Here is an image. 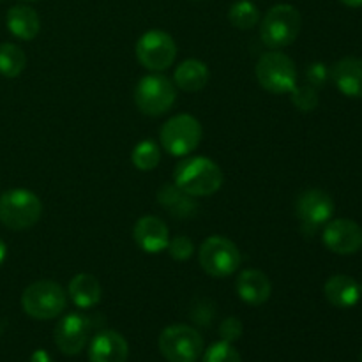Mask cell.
Listing matches in <instances>:
<instances>
[{"label": "cell", "instance_id": "18", "mask_svg": "<svg viewBox=\"0 0 362 362\" xmlns=\"http://www.w3.org/2000/svg\"><path fill=\"white\" fill-rule=\"evenodd\" d=\"M325 299L334 308H354L361 299L359 283L346 274H336L329 278L324 285Z\"/></svg>", "mask_w": 362, "mask_h": 362}, {"label": "cell", "instance_id": "2", "mask_svg": "<svg viewBox=\"0 0 362 362\" xmlns=\"http://www.w3.org/2000/svg\"><path fill=\"white\" fill-rule=\"evenodd\" d=\"M303 27L300 13L290 4H278L271 7L260 23V37L269 48L279 49L290 46Z\"/></svg>", "mask_w": 362, "mask_h": 362}, {"label": "cell", "instance_id": "12", "mask_svg": "<svg viewBox=\"0 0 362 362\" xmlns=\"http://www.w3.org/2000/svg\"><path fill=\"white\" fill-rule=\"evenodd\" d=\"M88 332H90L88 318L80 313H69L59 320L53 338L60 352L66 356H76L87 345Z\"/></svg>", "mask_w": 362, "mask_h": 362}, {"label": "cell", "instance_id": "36", "mask_svg": "<svg viewBox=\"0 0 362 362\" xmlns=\"http://www.w3.org/2000/svg\"><path fill=\"white\" fill-rule=\"evenodd\" d=\"M191 2H200V0H191Z\"/></svg>", "mask_w": 362, "mask_h": 362}, {"label": "cell", "instance_id": "22", "mask_svg": "<svg viewBox=\"0 0 362 362\" xmlns=\"http://www.w3.org/2000/svg\"><path fill=\"white\" fill-rule=\"evenodd\" d=\"M158 202L175 218H191L197 214V204L193 202V197L179 189L175 184H165L158 191Z\"/></svg>", "mask_w": 362, "mask_h": 362}, {"label": "cell", "instance_id": "35", "mask_svg": "<svg viewBox=\"0 0 362 362\" xmlns=\"http://www.w3.org/2000/svg\"><path fill=\"white\" fill-rule=\"evenodd\" d=\"M23 2H35V0H23Z\"/></svg>", "mask_w": 362, "mask_h": 362}, {"label": "cell", "instance_id": "5", "mask_svg": "<svg viewBox=\"0 0 362 362\" xmlns=\"http://www.w3.org/2000/svg\"><path fill=\"white\" fill-rule=\"evenodd\" d=\"M255 74L262 88L271 94H290L297 87V69L285 53L272 49L258 59Z\"/></svg>", "mask_w": 362, "mask_h": 362}, {"label": "cell", "instance_id": "4", "mask_svg": "<svg viewBox=\"0 0 362 362\" xmlns=\"http://www.w3.org/2000/svg\"><path fill=\"white\" fill-rule=\"evenodd\" d=\"M42 202L28 189H11L0 194V221L11 230L32 228L41 219Z\"/></svg>", "mask_w": 362, "mask_h": 362}, {"label": "cell", "instance_id": "23", "mask_svg": "<svg viewBox=\"0 0 362 362\" xmlns=\"http://www.w3.org/2000/svg\"><path fill=\"white\" fill-rule=\"evenodd\" d=\"M27 66V57L23 49L14 42L0 45V74L6 78L20 76Z\"/></svg>", "mask_w": 362, "mask_h": 362}, {"label": "cell", "instance_id": "25", "mask_svg": "<svg viewBox=\"0 0 362 362\" xmlns=\"http://www.w3.org/2000/svg\"><path fill=\"white\" fill-rule=\"evenodd\" d=\"M131 161L141 172H151V170L158 168L159 161H161V148L158 144L152 140H144L133 148L131 154Z\"/></svg>", "mask_w": 362, "mask_h": 362}, {"label": "cell", "instance_id": "27", "mask_svg": "<svg viewBox=\"0 0 362 362\" xmlns=\"http://www.w3.org/2000/svg\"><path fill=\"white\" fill-rule=\"evenodd\" d=\"M204 362H243L239 352L228 341H218L205 352Z\"/></svg>", "mask_w": 362, "mask_h": 362}, {"label": "cell", "instance_id": "1", "mask_svg": "<svg viewBox=\"0 0 362 362\" xmlns=\"http://www.w3.org/2000/svg\"><path fill=\"white\" fill-rule=\"evenodd\" d=\"M173 180L179 189L187 193L193 198L211 197L218 193L223 186V170L218 163L212 159L197 156V158H187L177 165L173 172Z\"/></svg>", "mask_w": 362, "mask_h": 362}, {"label": "cell", "instance_id": "13", "mask_svg": "<svg viewBox=\"0 0 362 362\" xmlns=\"http://www.w3.org/2000/svg\"><path fill=\"white\" fill-rule=\"evenodd\" d=\"M297 218L303 221V225L318 228L332 219L334 214V200L327 191L322 189H308L300 193L296 204Z\"/></svg>", "mask_w": 362, "mask_h": 362}, {"label": "cell", "instance_id": "34", "mask_svg": "<svg viewBox=\"0 0 362 362\" xmlns=\"http://www.w3.org/2000/svg\"><path fill=\"white\" fill-rule=\"evenodd\" d=\"M359 288H361V296H362V283H359Z\"/></svg>", "mask_w": 362, "mask_h": 362}, {"label": "cell", "instance_id": "33", "mask_svg": "<svg viewBox=\"0 0 362 362\" xmlns=\"http://www.w3.org/2000/svg\"><path fill=\"white\" fill-rule=\"evenodd\" d=\"M339 2L349 7H362V0H339Z\"/></svg>", "mask_w": 362, "mask_h": 362}, {"label": "cell", "instance_id": "14", "mask_svg": "<svg viewBox=\"0 0 362 362\" xmlns=\"http://www.w3.org/2000/svg\"><path fill=\"white\" fill-rule=\"evenodd\" d=\"M134 243L141 251L158 255L166 250L170 243V232L166 223L156 216H144L136 221L133 228Z\"/></svg>", "mask_w": 362, "mask_h": 362}, {"label": "cell", "instance_id": "16", "mask_svg": "<svg viewBox=\"0 0 362 362\" xmlns=\"http://www.w3.org/2000/svg\"><path fill=\"white\" fill-rule=\"evenodd\" d=\"M331 78L343 95L362 99V59L345 57L338 60L331 69Z\"/></svg>", "mask_w": 362, "mask_h": 362}, {"label": "cell", "instance_id": "30", "mask_svg": "<svg viewBox=\"0 0 362 362\" xmlns=\"http://www.w3.org/2000/svg\"><path fill=\"white\" fill-rule=\"evenodd\" d=\"M306 76H308V81H310V85H313V87L317 88V87H320V85L325 83L329 73H327V69H325L324 64L317 62V64H311V66L308 67Z\"/></svg>", "mask_w": 362, "mask_h": 362}, {"label": "cell", "instance_id": "10", "mask_svg": "<svg viewBox=\"0 0 362 362\" xmlns=\"http://www.w3.org/2000/svg\"><path fill=\"white\" fill-rule=\"evenodd\" d=\"M136 59L145 69L152 73L166 71L177 57V45L172 35L165 30H148L138 39Z\"/></svg>", "mask_w": 362, "mask_h": 362}, {"label": "cell", "instance_id": "19", "mask_svg": "<svg viewBox=\"0 0 362 362\" xmlns=\"http://www.w3.org/2000/svg\"><path fill=\"white\" fill-rule=\"evenodd\" d=\"M7 28L14 37L21 41H32L41 30L39 14L28 6H14L7 11L6 16Z\"/></svg>", "mask_w": 362, "mask_h": 362}, {"label": "cell", "instance_id": "6", "mask_svg": "<svg viewBox=\"0 0 362 362\" xmlns=\"http://www.w3.org/2000/svg\"><path fill=\"white\" fill-rule=\"evenodd\" d=\"M177 99V88L163 74H148L138 81L134 88V103L138 110L148 117L165 115Z\"/></svg>", "mask_w": 362, "mask_h": 362}, {"label": "cell", "instance_id": "15", "mask_svg": "<svg viewBox=\"0 0 362 362\" xmlns=\"http://www.w3.org/2000/svg\"><path fill=\"white\" fill-rule=\"evenodd\" d=\"M127 341L117 331H101L94 336L88 349L90 362H126Z\"/></svg>", "mask_w": 362, "mask_h": 362}, {"label": "cell", "instance_id": "21", "mask_svg": "<svg viewBox=\"0 0 362 362\" xmlns=\"http://www.w3.org/2000/svg\"><path fill=\"white\" fill-rule=\"evenodd\" d=\"M67 292H69L71 300L78 308L88 310V308H94L95 304H99L103 290L95 276L81 272V274H76L71 279L69 286H67Z\"/></svg>", "mask_w": 362, "mask_h": 362}, {"label": "cell", "instance_id": "7", "mask_svg": "<svg viewBox=\"0 0 362 362\" xmlns=\"http://www.w3.org/2000/svg\"><path fill=\"white\" fill-rule=\"evenodd\" d=\"M202 269L212 278L232 276L240 265V251L235 243L223 235H212L204 240L198 251Z\"/></svg>", "mask_w": 362, "mask_h": 362}, {"label": "cell", "instance_id": "24", "mask_svg": "<svg viewBox=\"0 0 362 362\" xmlns=\"http://www.w3.org/2000/svg\"><path fill=\"white\" fill-rule=\"evenodd\" d=\"M228 20L233 27L240 28V30H250L260 21V11L251 0H239L230 7Z\"/></svg>", "mask_w": 362, "mask_h": 362}, {"label": "cell", "instance_id": "17", "mask_svg": "<svg viewBox=\"0 0 362 362\" xmlns=\"http://www.w3.org/2000/svg\"><path fill=\"white\" fill-rule=\"evenodd\" d=\"M237 296L251 306H262L272 293V285L267 276L258 269H246L237 276Z\"/></svg>", "mask_w": 362, "mask_h": 362}, {"label": "cell", "instance_id": "32", "mask_svg": "<svg viewBox=\"0 0 362 362\" xmlns=\"http://www.w3.org/2000/svg\"><path fill=\"white\" fill-rule=\"evenodd\" d=\"M6 257H7V246H6V243L0 239V265L6 262Z\"/></svg>", "mask_w": 362, "mask_h": 362}, {"label": "cell", "instance_id": "9", "mask_svg": "<svg viewBox=\"0 0 362 362\" xmlns=\"http://www.w3.org/2000/svg\"><path fill=\"white\" fill-rule=\"evenodd\" d=\"M159 350L168 362H194L204 352V338L189 325H170L159 336Z\"/></svg>", "mask_w": 362, "mask_h": 362}, {"label": "cell", "instance_id": "31", "mask_svg": "<svg viewBox=\"0 0 362 362\" xmlns=\"http://www.w3.org/2000/svg\"><path fill=\"white\" fill-rule=\"evenodd\" d=\"M30 362H53V359L49 357V354L46 352V350H35V352L32 354Z\"/></svg>", "mask_w": 362, "mask_h": 362}, {"label": "cell", "instance_id": "29", "mask_svg": "<svg viewBox=\"0 0 362 362\" xmlns=\"http://www.w3.org/2000/svg\"><path fill=\"white\" fill-rule=\"evenodd\" d=\"M219 334H221L223 341H237L243 336V324H240L239 318L228 317L226 320H223L221 327H219Z\"/></svg>", "mask_w": 362, "mask_h": 362}, {"label": "cell", "instance_id": "20", "mask_svg": "<svg viewBox=\"0 0 362 362\" xmlns=\"http://www.w3.org/2000/svg\"><path fill=\"white\" fill-rule=\"evenodd\" d=\"M209 78H211V73H209L207 64L198 59L184 60L182 64H179L175 74H173L175 87H179L184 92L202 90L209 83Z\"/></svg>", "mask_w": 362, "mask_h": 362}, {"label": "cell", "instance_id": "11", "mask_svg": "<svg viewBox=\"0 0 362 362\" xmlns=\"http://www.w3.org/2000/svg\"><path fill=\"white\" fill-rule=\"evenodd\" d=\"M325 247L336 255H354L362 247V228L352 219H331L322 233Z\"/></svg>", "mask_w": 362, "mask_h": 362}, {"label": "cell", "instance_id": "37", "mask_svg": "<svg viewBox=\"0 0 362 362\" xmlns=\"http://www.w3.org/2000/svg\"><path fill=\"white\" fill-rule=\"evenodd\" d=\"M361 362H362V352H361Z\"/></svg>", "mask_w": 362, "mask_h": 362}, {"label": "cell", "instance_id": "28", "mask_svg": "<svg viewBox=\"0 0 362 362\" xmlns=\"http://www.w3.org/2000/svg\"><path fill=\"white\" fill-rule=\"evenodd\" d=\"M166 251L170 253V257L177 262H186L193 257L194 253V244L193 240L187 235H177L173 239H170Z\"/></svg>", "mask_w": 362, "mask_h": 362}, {"label": "cell", "instance_id": "8", "mask_svg": "<svg viewBox=\"0 0 362 362\" xmlns=\"http://www.w3.org/2000/svg\"><path fill=\"white\" fill-rule=\"evenodd\" d=\"M202 136H204L202 124L189 113H180L166 120L159 134L163 148L177 158L191 154L200 145Z\"/></svg>", "mask_w": 362, "mask_h": 362}, {"label": "cell", "instance_id": "26", "mask_svg": "<svg viewBox=\"0 0 362 362\" xmlns=\"http://www.w3.org/2000/svg\"><path fill=\"white\" fill-rule=\"evenodd\" d=\"M292 103L300 110V112H313L318 106V92L313 85H297L292 92Z\"/></svg>", "mask_w": 362, "mask_h": 362}, {"label": "cell", "instance_id": "3", "mask_svg": "<svg viewBox=\"0 0 362 362\" xmlns=\"http://www.w3.org/2000/svg\"><path fill=\"white\" fill-rule=\"evenodd\" d=\"M67 296L52 279H39L28 285L21 296V308L35 320H52L66 310Z\"/></svg>", "mask_w": 362, "mask_h": 362}]
</instances>
